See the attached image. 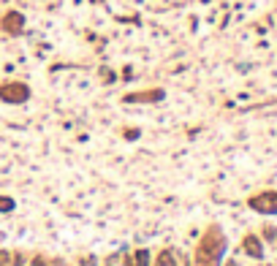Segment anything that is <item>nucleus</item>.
I'll return each instance as SVG.
<instances>
[{"label": "nucleus", "instance_id": "6", "mask_svg": "<svg viewBox=\"0 0 277 266\" xmlns=\"http://www.w3.org/2000/svg\"><path fill=\"white\" fill-rule=\"evenodd\" d=\"M245 250L250 253L253 258H261L264 256V250H261V242H258V236H245Z\"/></svg>", "mask_w": 277, "mask_h": 266}, {"label": "nucleus", "instance_id": "12", "mask_svg": "<svg viewBox=\"0 0 277 266\" xmlns=\"http://www.w3.org/2000/svg\"><path fill=\"white\" fill-rule=\"evenodd\" d=\"M123 266H134V258L128 256V258H125V261H123Z\"/></svg>", "mask_w": 277, "mask_h": 266}, {"label": "nucleus", "instance_id": "3", "mask_svg": "<svg viewBox=\"0 0 277 266\" xmlns=\"http://www.w3.org/2000/svg\"><path fill=\"white\" fill-rule=\"evenodd\" d=\"M0 30L8 33V36H19L22 30H25V14L22 11H5L3 16H0Z\"/></svg>", "mask_w": 277, "mask_h": 266}, {"label": "nucleus", "instance_id": "1", "mask_svg": "<svg viewBox=\"0 0 277 266\" xmlns=\"http://www.w3.org/2000/svg\"><path fill=\"white\" fill-rule=\"evenodd\" d=\"M223 247H226V242H223L220 228H209V234L204 236V242H201V247H199L196 261L201 266H215L217 258H220V253H223Z\"/></svg>", "mask_w": 277, "mask_h": 266}, {"label": "nucleus", "instance_id": "5", "mask_svg": "<svg viewBox=\"0 0 277 266\" xmlns=\"http://www.w3.org/2000/svg\"><path fill=\"white\" fill-rule=\"evenodd\" d=\"M163 95H166L163 90H144V92H128L123 101H125V103H138V101L152 103V101H163Z\"/></svg>", "mask_w": 277, "mask_h": 266}, {"label": "nucleus", "instance_id": "2", "mask_svg": "<svg viewBox=\"0 0 277 266\" xmlns=\"http://www.w3.org/2000/svg\"><path fill=\"white\" fill-rule=\"evenodd\" d=\"M0 101L11 103V106L27 103L30 101V87L25 82H5V84H0Z\"/></svg>", "mask_w": 277, "mask_h": 266}, {"label": "nucleus", "instance_id": "4", "mask_svg": "<svg viewBox=\"0 0 277 266\" xmlns=\"http://www.w3.org/2000/svg\"><path fill=\"white\" fill-rule=\"evenodd\" d=\"M250 209L264 212V215H275L277 212V190H267V193H261V196H253Z\"/></svg>", "mask_w": 277, "mask_h": 266}, {"label": "nucleus", "instance_id": "7", "mask_svg": "<svg viewBox=\"0 0 277 266\" xmlns=\"http://www.w3.org/2000/svg\"><path fill=\"white\" fill-rule=\"evenodd\" d=\"M158 266H177L169 250H166V253H160V258H158Z\"/></svg>", "mask_w": 277, "mask_h": 266}, {"label": "nucleus", "instance_id": "9", "mask_svg": "<svg viewBox=\"0 0 277 266\" xmlns=\"http://www.w3.org/2000/svg\"><path fill=\"white\" fill-rule=\"evenodd\" d=\"M136 261H138V266H147L149 264V250H138L136 253Z\"/></svg>", "mask_w": 277, "mask_h": 266}, {"label": "nucleus", "instance_id": "10", "mask_svg": "<svg viewBox=\"0 0 277 266\" xmlns=\"http://www.w3.org/2000/svg\"><path fill=\"white\" fill-rule=\"evenodd\" d=\"M14 264V258H11L8 250H0V266H11Z\"/></svg>", "mask_w": 277, "mask_h": 266}, {"label": "nucleus", "instance_id": "8", "mask_svg": "<svg viewBox=\"0 0 277 266\" xmlns=\"http://www.w3.org/2000/svg\"><path fill=\"white\" fill-rule=\"evenodd\" d=\"M14 209V199H5V196H0V212H11Z\"/></svg>", "mask_w": 277, "mask_h": 266}, {"label": "nucleus", "instance_id": "11", "mask_svg": "<svg viewBox=\"0 0 277 266\" xmlns=\"http://www.w3.org/2000/svg\"><path fill=\"white\" fill-rule=\"evenodd\" d=\"M82 266H95V258H82Z\"/></svg>", "mask_w": 277, "mask_h": 266}]
</instances>
